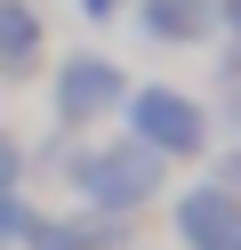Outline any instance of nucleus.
<instances>
[{
    "instance_id": "obj_1",
    "label": "nucleus",
    "mask_w": 241,
    "mask_h": 250,
    "mask_svg": "<svg viewBox=\"0 0 241 250\" xmlns=\"http://www.w3.org/2000/svg\"><path fill=\"white\" fill-rule=\"evenodd\" d=\"M161 186H169V162L145 153L137 137H105V146L73 153V194L96 218H137L145 202H161Z\"/></svg>"
},
{
    "instance_id": "obj_2",
    "label": "nucleus",
    "mask_w": 241,
    "mask_h": 250,
    "mask_svg": "<svg viewBox=\"0 0 241 250\" xmlns=\"http://www.w3.org/2000/svg\"><path fill=\"white\" fill-rule=\"evenodd\" d=\"M121 113H129V137H137L145 153H161V162H193V153H209V113L185 97V89H169V81L129 89Z\"/></svg>"
},
{
    "instance_id": "obj_3",
    "label": "nucleus",
    "mask_w": 241,
    "mask_h": 250,
    "mask_svg": "<svg viewBox=\"0 0 241 250\" xmlns=\"http://www.w3.org/2000/svg\"><path fill=\"white\" fill-rule=\"evenodd\" d=\"M129 97V73L112 65V57L80 49V57H56V81H48V113H56L64 137H89L96 121H112Z\"/></svg>"
},
{
    "instance_id": "obj_4",
    "label": "nucleus",
    "mask_w": 241,
    "mask_h": 250,
    "mask_svg": "<svg viewBox=\"0 0 241 250\" xmlns=\"http://www.w3.org/2000/svg\"><path fill=\"white\" fill-rule=\"evenodd\" d=\"M169 226H177V250H241V194L233 186H185L169 202Z\"/></svg>"
},
{
    "instance_id": "obj_5",
    "label": "nucleus",
    "mask_w": 241,
    "mask_h": 250,
    "mask_svg": "<svg viewBox=\"0 0 241 250\" xmlns=\"http://www.w3.org/2000/svg\"><path fill=\"white\" fill-rule=\"evenodd\" d=\"M112 242H121V218H96V210H73V218L32 210V226L16 234V250H112Z\"/></svg>"
},
{
    "instance_id": "obj_6",
    "label": "nucleus",
    "mask_w": 241,
    "mask_h": 250,
    "mask_svg": "<svg viewBox=\"0 0 241 250\" xmlns=\"http://www.w3.org/2000/svg\"><path fill=\"white\" fill-rule=\"evenodd\" d=\"M137 24L153 41H177V49H185V41L217 33V8H209V0H137Z\"/></svg>"
},
{
    "instance_id": "obj_7",
    "label": "nucleus",
    "mask_w": 241,
    "mask_h": 250,
    "mask_svg": "<svg viewBox=\"0 0 241 250\" xmlns=\"http://www.w3.org/2000/svg\"><path fill=\"white\" fill-rule=\"evenodd\" d=\"M32 57H40V8L32 0H0V81L32 73Z\"/></svg>"
},
{
    "instance_id": "obj_8",
    "label": "nucleus",
    "mask_w": 241,
    "mask_h": 250,
    "mask_svg": "<svg viewBox=\"0 0 241 250\" xmlns=\"http://www.w3.org/2000/svg\"><path fill=\"white\" fill-rule=\"evenodd\" d=\"M24 226H32V202H24V186H0V250H8Z\"/></svg>"
},
{
    "instance_id": "obj_9",
    "label": "nucleus",
    "mask_w": 241,
    "mask_h": 250,
    "mask_svg": "<svg viewBox=\"0 0 241 250\" xmlns=\"http://www.w3.org/2000/svg\"><path fill=\"white\" fill-rule=\"evenodd\" d=\"M209 8H217V24H225V33L241 41V0H209Z\"/></svg>"
},
{
    "instance_id": "obj_10",
    "label": "nucleus",
    "mask_w": 241,
    "mask_h": 250,
    "mask_svg": "<svg viewBox=\"0 0 241 250\" xmlns=\"http://www.w3.org/2000/svg\"><path fill=\"white\" fill-rule=\"evenodd\" d=\"M217 121H225V129H233V137H241V81H233V97L217 105Z\"/></svg>"
},
{
    "instance_id": "obj_11",
    "label": "nucleus",
    "mask_w": 241,
    "mask_h": 250,
    "mask_svg": "<svg viewBox=\"0 0 241 250\" xmlns=\"http://www.w3.org/2000/svg\"><path fill=\"white\" fill-rule=\"evenodd\" d=\"M80 17H89V24H105V17H121V0H80Z\"/></svg>"
}]
</instances>
